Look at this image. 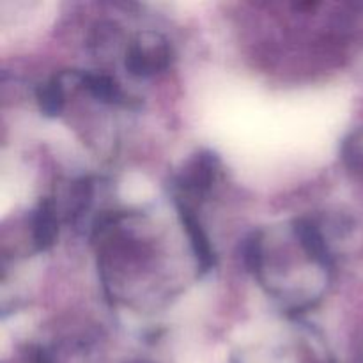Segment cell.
<instances>
[{
	"mask_svg": "<svg viewBox=\"0 0 363 363\" xmlns=\"http://www.w3.org/2000/svg\"><path fill=\"white\" fill-rule=\"evenodd\" d=\"M82 87L105 103H126V94L121 85L106 73H84Z\"/></svg>",
	"mask_w": 363,
	"mask_h": 363,
	"instance_id": "6",
	"label": "cell"
},
{
	"mask_svg": "<svg viewBox=\"0 0 363 363\" xmlns=\"http://www.w3.org/2000/svg\"><path fill=\"white\" fill-rule=\"evenodd\" d=\"M135 363H145V362H135Z\"/></svg>",
	"mask_w": 363,
	"mask_h": 363,
	"instance_id": "10",
	"label": "cell"
},
{
	"mask_svg": "<svg viewBox=\"0 0 363 363\" xmlns=\"http://www.w3.org/2000/svg\"><path fill=\"white\" fill-rule=\"evenodd\" d=\"M243 261L245 266L255 275H261L264 252H262V233L254 230L243 243Z\"/></svg>",
	"mask_w": 363,
	"mask_h": 363,
	"instance_id": "9",
	"label": "cell"
},
{
	"mask_svg": "<svg viewBox=\"0 0 363 363\" xmlns=\"http://www.w3.org/2000/svg\"><path fill=\"white\" fill-rule=\"evenodd\" d=\"M123 41V30L116 21H99L91 34V48L98 53L116 52L117 46Z\"/></svg>",
	"mask_w": 363,
	"mask_h": 363,
	"instance_id": "8",
	"label": "cell"
},
{
	"mask_svg": "<svg viewBox=\"0 0 363 363\" xmlns=\"http://www.w3.org/2000/svg\"><path fill=\"white\" fill-rule=\"evenodd\" d=\"M293 229L296 238L300 240L301 248H303L308 257L318 261L325 268L332 264V254L328 250V245H326L325 236L319 230V227L315 225L314 220L307 218V216H301V218H298L294 222Z\"/></svg>",
	"mask_w": 363,
	"mask_h": 363,
	"instance_id": "5",
	"label": "cell"
},
{
	"mask_svg": "<svg viewBox=\"0 0 363 363\" xmlns=\"http://www.w3.org/2000/svg\"><path fill=\"white\" fill-rule=\"evenodd\" d=\"M59 234V220H57L55 206L50 199H43L32 215V241L38 250H46L52 247Z\"/></svg>",
	"mask_w": 363,
	"mask_h": 363,
	"instance_id": "4",
	"label": "cell"
},
{
	"mask_svg": "<svg viewBox=\"0 0 363 363\" xmlns=\"http://www.w3.org/2000/svg\"><path fill=\"white\" fill-rule=\"evenodd\" d=\"M39 108L46 116H59L66 103V84L62 82L60 74H53L50 80L41 84L35 92Z\"/></svg>",
	"mask_w": 363,
	"mask_h": 363,
	"instance_id": "7",
	"label": "cell"
},
{
	"mask_svg": "<svg viewBox=\"0 0 363 363\" xmlns=\"http://www.w3.org/2000/svg\"><path fill=\"white\" fill-rule=\"evenodd\" d=\"M172 60V46L158 32H140L126 52V69L135 77H151L167 69Z\"/></svg>",
	"mask_w": 363,
	"mask_h": 363,
	"instance_id": "1",
	"label": "cell"
},
{
	"mask_svg": "<svg viewBox=\"0 0 363 363\" xmlns=\"http://www.w3.org/2000/svg\"><path fill=\"white\" fill-rule=\"evenodd\" d=\"M218 172L220 158L213 151H201L191 156L176 179L177 188L184 195L179 202H184L186 199L206 197L218 177Z\"/></svg>",
	"mask_w": 363,
	"mask_h": 363,
	"instance_id": "2",
	"label": "cell"
},
{
	"mask_svg": "<svg viewBox=\"0 0 363 363\" xmlns=\"http://www.w3.org/2000/svg\"><path fill=\"white\" fill-rule=\"evenodd\" d=\"M179 216L184 229H186L188 238H190L191 250H194L195 257H197L199 266L202 268V272H208L215 264V252H213L211 243H209V238L206 236L204 229L199 223L197 215L194 213L191 206L181 204L179 202Z\"/></svg>",
	"mask_w": 363,
	"mask_h": 363,
	"instance_id": "3",
	"label": "cell"
}]
</instances>
